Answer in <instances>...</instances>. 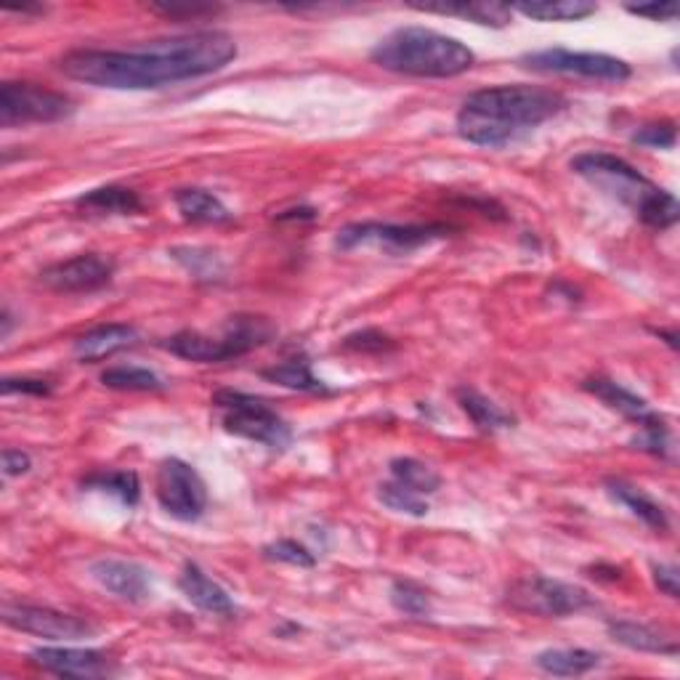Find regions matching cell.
<instances>
[{
	"mask_svg": "<svg viewBox=\"0 0 680 680\" xmlns=\"http://www.w3.org/2000/svg\"><path fill=\"white\" fill-rule=\"evenodd\" d=\"M36 668L59 678H107L118 672V664L104 651L72 649V646H40L30 654Z\"/></svg>",
	"mask_w": 680,
	"mask_h": 680,
	"instance_id": "14",
	"label": "cell"
},
{
	"mask_svg": "<svg viewBox=\"0 0 680 680\" xmlns=\"http://www.w3.org/2000/svg\"><path fill=\"white\" fill-rule=\"evenodd\" d=\"M91 574L101 588L110 590L120 601L128 603H144L152 593V582H149V571L133 561L122 559H99L91 563Z\"/></svg>",
	"mask_w": 680,
	"mask_h": 680,
	"instance_id": "15",
	"label": "cell"
},
{
	"mask_svg": "<svg viewBox=\"0 0 680 680\" xmlns=\"http://www.w3.org/2000/svg\"><path fill=\"white\" fill-rule=\"evenodd\" d=\"M571 170L588 179L596 189L607 192L622 206L632 208V213L651 229H670L678 223L676 197L651 183L641 170H636L628 160L609 152H584L571 160Z\"/></svg>",
	"mask_w": 680,
	"mask_h": 680,
	"instance_id": "4",
	"label": "cell"
},
{
	"mask_svg": "<svg viewBox=\"0 0 680 680\" xmlns=\"http://www.w3.org/2000/svg\"><path fill=\"white\" fill-rule=\"evenodd\" d=\"M261 376L271 380V383L284 386V389H292V391H311V393L328 391L322 380L314 378V372H311L309 359H303V357L288 359V362L269 367V370H263Z\"/></svg>",
	"mask_w": 680,
	"mask_h": 680,
	"instance_id": "27",
	"label": "cell"
},
{
	"mask_svg": "<svg viewBox=\"0 0 680 680\" xmlns=\"http://www.w3.org/2000/svg\"><path fill=\"white\" fill-rule=\"evenodd\" d=\"M80 208L86 210H93V213H101V216H133L139 213L141 208V197L133 192V189L128 187H99V189H91V192L80 194L78 200Z\"/></svg>",
	"mask_w": 680,
	"mask_h": 680,
	"instance_id": "23",
	"label": "cell"
},
{
	"mask_svg": "<svg viewBox=\"0 0 680 680\" xmlns=\"http://www.w3.org/2000/svg\"><path fill=\"white\" fill-rule=\"evenodd\" d=\"M630 13L636 17L654 19V22H672L678 17V3H641V6H628Z\"/></svg>",
	"mask_w": 680,
	"mask_h": 680,
	"instance_id": "38",
	"label": "cell"
},
{
	"mask_svg": "<svg viewBox=\"0 0 680 680\" xmlns=\"http://www.w3.org/2000/svg\"><path fill=\"white\" fill-rule=\"evenodd\" d=\"M32 460L22 450H3V473L6 476H22L30 471Z\"/></svg>",
	"mask_w": 680,
	"mask_h": 680,
	"instance_id": "40",
	"label": "cell"
},
{
	"mask_svg": "<svg viewBox=\"0 0 680 680\" xmlns=\"http://www.w3.org/2000/svg\"><path fill=\"white\" fill-rule=\"evenodd\" d=\"M447 234L444 227H418V223H351V227H343L338 231L336 244L340 250H357V248H383L389 253H412V250L423 248V244L441 240Z\"/></svg>",
	"mask_w": 680,
	"mask_h": 680,
	"instance_id": "11",
	"label": "cell"
},
{
	"mask_svg": "<svg viewBox=\"0 0 680 680\" xmlns=\"http://www.w3.org/2000/svg\"><path fill=\"white\" fill-rule=\"evenodd\" d=\"M519 61L523 70L540 74H569V78L603 80V83H624L632 74L628 61L596 51L542 49L523 53Z\"/></svg>",
	"mask_w": 680,
	"mask_h": 680,
	"instance_id": "8",
	"label": "cell"
},
{
	"mask_svg": "<svg viewBox=\"0 0 680 680\" xmlns=\"http://www.w3.org/2000/svg\"><path fill=\"white\" fill-rule=\"evenodd\" d=\"M154 13H162L168 19H200L208 13L219 11V6H202V3H168V6H152Z\"/></svg>",
	"mask_w": 680,
	"mask_h": 680,
	"instance_id": "35",
	"label": "cell"
},
{
	"mask_svg": "<svg viewBox=\"0 0 680 680\" xmlns=\"http://www.w3.org/2000/svg\"><path fill=\"white\" fill-rule=\"evenodd\" d=\"M234 57L237 43L229 32L200 30L133 49H74L61 57L59 67L67 78L86 86L149 91L219 72Z\"/></svg>",
	"mask_w": 680,
	"mask_h": 680,
	"instance_id": "1",
	"label": "cell"
},
{
	"mask_svg": "<svg viewBox=\"0 0 680 680\" xmlns=\"http://www.w3.org/2000/svg\"><path fill=\"white\" fill-rule=\"evenodd\" d=\"M114 261L99 253H83L51 263L40 271V282L53 292H91L110 284Z\"/></svg>",
	"mask_w": 680,
	"mask_h": 680,
	"instance_id": "13",
	"label": "cell"
},
{
	"mask_svg": "<svg viewBox=\"0 0 680 680\" xmlns=\"http://www.w3.org/2000/svg\"><path fill=\"white\" fill-rule=\"evenodd\" d=\"M179 588L181 593L187 596L189 603H194L197 609L208 611V614L216 617H234L237 607L231 601V596L221 588L219 582L210 580V577L202 571L197 563H187L179 577Z\"/></svg>",
	"mask_w": 680,
	"mask_h": 680,
	"instance_id": "16",
	"label": "cell"
},
{
	"mask_svg": "<svg viewBox=\"0 0 680 680\" xmlns=\"http://www.w3.org/2000/svg\"><path fill=\"white\" fill-rule=\"evenodd\" d=\"M607 489L611 498H614L617 502H622V506L628 508L632 516H638L646 527L657 529V532H664V529H668V516H664L662 506L651 500L643 489L632 487L628 484V481H620V479H609Z\"/></svg>",
	"mask_w": 680,
	"mask_h": 680,
	"instance_id": "22",
	"label": "cell"
},
{
	"mask_svg": "<svg viewBox=\"0 0 680 680\" xmlns=\"http://www.w3.org/2000/svg\"><path fill=\"white\" fill-rule=\"evenodd\" d=\"M74 112V104L64 93L51 91L38 83H3L0 86V126H22V122H59Z\"/></svg>",
	"mask_w": 680,
	"mask_h": 680,
	"instance_id": "9",
	"label": "cell"
},
{
	"mask_svg": "<svg viewBox=\"0 0 680 680\" xmlns=\"http://www.w3.org/2000/svg\"><path fill=\"white\" fill-rule=\"evenodd\" d=\"M534 664L548 676L561 678H580L590 670L601 668V654L588 649H548L534 657Z\"/></svg>",
	"mask_w": 680,
	"mask_h": 680,
	"instance_id": "20",
	"label": "cell"
},
{
	"mask_svg": "<svg viewBox=\"0 0 680 680\" xmlns=\"http://www.w3.org/2000/svg\"><path fill=\"white\" fill-rule=\"evenodd\" d=\"M676 126L672 122H657V126H643L641 131H636L632 136V141L641 147H651V149H672L676 147Z\"/></svg>",
	"mask_w": 680,
	"mask_h": 680,
	"instance_id": "34",
	"label": "cell"
},
{
	"mask_svg": "<svg viewBox=\"0 0 680 680\" xmlns=\"http://www.w3.org/2000/svg\"><path fill=\"white\" fill-rule=\"evenodd\" d=\"M378 498L383 506H389L391 510H397V513H407V516H414V519H423V516L428 513V498H423V494L412 492V489L401 487L399 481H389V484L380 487Z\"/></svg>",
	"mask_w": 680,
	"mask_h": 680,
	"instance_id": "32",
	"label": "cell"
},
{
	"mask_svg": "<svg viewBox=\"0 0 680 680\" xmlns=\"http://www.w3.org/2000/svg\"><path fill=\"white\" fill-rule=\"evenodd\" d=\"M458 401H460L462 412L471 418V423L479 428V431L494 433V431H500V428H508L510 423H513V418H510L508 412H502L494 401H489L484 393H479L473 389H460Z\"/></svg>",
	"mask_w": 680,
	"mask_h": 680,
	"instance_id": "26",
	"label": "cell"
},
{
	"mask_svg": "<svg viewBox=\"0 0 680 680\" xmlns=\"http://www.w3.org/2000/svg\"><path fill=\"white\" fill-rule=\"evenodd\" d=\"M139 340V332L131 324H101V328L88 330L86 336L74 340V357L80 362H101V359L114 357V353L128 349Z\"/></svg>",
	"mask_w": 680,
	"mask_h": 680,
	"instance_id": "17",
	"label": "cell"
},
{
	"mask_svg": "<svg viewBox=\"0 0 680 680\" xmlns=\"http://www.w3.org/2000/svg\"><path fill=\"white\" fill-rule=\"evenodd\" d=\"M510 11H519L537 22H580V19L593 17L596 6L584 0H537V3L510 6Z\"/></svg>",
	"mask_w": 680,
	"mask_h": 680,
	"instance_id": "25",
	"label": "cell"
},
{
	"mask_svg": "<svg viewBox=\"0 0 680 680\" xmlns=\"http://www.w3.org/2000/svg\"><path fill=\"white\" fill-rule=\"evenodd\" d=\"M176 208H179V213L187 221L192 223H227L231 221L229 208L223 206V202L216 197L213 192H208V189H179V192L173 194Z\"/></svg>",
	"mask_w": 680,
	"mask_h": 680,
	"instance_id": "21",
	"label": "cell"
},
{
	"mask_svg": "<svg viewBox=\"0 0 680 680\" xmlns=\"http://www.w3.org/2000/svg\"><path fill=\"white\" fill-rule=\"evenodd\" d=\"M277 336L274 324L267 317H234L227 324V332L221 338L202 336L197 330H181L170 336L162 349L176 353V357L189 359V362H227V359H237L242 353L258 349V346L269 343Z\"/></svg>",
	"mask_w": 680,
	"mask_h": 680,
	"instance_id": "5",
	"label": "cell"
},
{
	"mask_svg": "<svg viewBox=\"0 0 680 680\" xmlns=\"http://www.w3.org/2000/svg\"><path fill=\"white\" fill-rule=\"evenodd\" d=\"M506 603L510 609L521 611V614L532 617H550V620H561V617L582 614V611L593 609L596 601L588 590L577 588V584L550 580V577L532 574L521 577L508 588Z\"/></svg>",
	"mask_w": 680,
	"mask_h": 680,
	"instance_id": "7",
	"label": "cell"
},
{
	"mask_svg": "<svg viewBox=\"0 0 680 680\" xmlns=\"http://www.w3.org/2000/svg\"><path fill=\"white\" fill-rule=\"evenodd\" d=\"M567 110L559 91L540 86H494L462 101L458 133L476 147H506Z\"/></svg>",
	"mask_w": 680,
	"mask_h": 680,
	"instance_id": "2",
	"label": "cell"
},
{
	"mask_svg": "<svg viewBox=\"0 0 680 680\" xmlns=\"http://www.w3.org/2000/svg\"><path fill=\"white\" fill-rule=\"evenodd\" d=\"M160 508L179 521H197L208 508V489L200 473L179 458L162 460L154 476Z\"/></svg>",
	"mask_w": 680,
	"mask_h": 680,
	"instance_id": "10",
	"label": "cell"
},
{
	"mask_svg": "<svg viewBox=\"0 0 680 680\" xmlns=\"http://www.w3.org/2000/svg\"><path fill=\"white\" fill-rule=\"evenodd\" d=\"M654 584L664 596L678 598L680 596V574L672 563H654Z\"/></svg>",
	"mask_w": 680,
	"mask_h": 680,
	"instance_id": "37",
	"label": "cell"
},
{
	"mask_svg": "<svg viewBox=\"0 0 680 680\" xmlns=\"http://www.w3.org/2000/svg\"><path fill=\"white\" fill-rule=\"evenodd\" d=\"M346 349H357V351L376 349V351H386V349H391V340L386 338V336H380V332H362V336L346 338Z\"/></svg>",
	"mask_w": 680,
	"mask_h": 680,
	"instance_id": "39",
	"label": "cell"
},
{
	"mask_svg": "<svg viewBox=\"0 0 680 680\" xmlns=\"http://www.w3.org/2000/svg\"><path fill=\"white\" fill-rule=\"evenodd\" d=\"M584 391H590L593 397H598L603 401V404L611 407V410H617L624 418L636 420L638 426L649 423V420L657 418V412L651 410L649 404L641 397H636V393L624 389V386L617 383V380H607V378H590L584 380Z\"/></svg>",
	"mask_w": 680,
	"mask_h": 680,
	"instance_id": "19",
	"label": "cell"
},
{
	"mask_svg": "<svg viewBox=\"0 0 680 680\" xmlns=\"http://www.w3.org/2000/svg\"><path fill=\"white\" fill-rule=\"evenodd\" d=\"M391 479L399 481L401 487L412 489V492L423 494V498H431V494L441 487L439 473L433 471L431 466H426V462L414 458L391 460Z\"/></svg>",
	"mask_w": 680,
	"mask_h": 680,
	"instance_id": "29",
	"label": "cell"
},
{
	"mask_svg": "<svg viewBox=\"0 0 680 680\" xmlns=\"http://www.w3.org/2000/svg\"><path fill=\"white\" fill-rule=\"evenodd\" d=\"M101 383L107 389L114 391H160L162 380L160 376H154L152 370H144V367H110V370L101 372Z\"/></svg>",
	"mask_w": 680,
	"mask_h": 680,
	"instance_id": "30",
	"label": "cell"
},
{
	"mask_svg": "<svg viewBox=\"0 0 680 680\" xmlns=\"http://www.w3.org/2000/svg\"><path fill=\"white\" fill-rule=\"evenodd\" d=\"M609 636L617 643L628 646L632 651H643V654H668L678 657V643L672 638L659 632L657 628L632 620H614L609 622Z\"/></svg>",
	"mask_w": 680,
	"mask_h": 680,
	"instance_id": "18",
	"label": "cell"
},
{
	"mask_svg": "<svg viewBox=\"0 0 680 680\" xmlns=\"http://www.w3.org/2000/svg\"><path fill=\"white\" fill-rule=\"evenodd\" d=\"M3 622L19 632L49 638V641H80V638L93 636V624L74 614L49 609V607H30V603H6Z\"/></svg>",
	"mask_w": 680,
	"mask_h": 680,
	"instance_id": "12",
	"label": "cell"
},
{
	"mask_svg": "<svg viewBox=\"0 0 680 680\" xmlns=\"http://www.w3.org/2000/svg\"><path fill=\"white\" fill-rule=\"evenodd\" d=\"M213 404L219 410L223 431L231 437L256 441L269 450H284L292 441L290 426L263 399L223 389L213 393Z\"/></svg>",
	"mask_w": 680,
	"mask_h": 680,
	"instance_id": "6",
	"label": "cell"
},
{
	"mask_svg": "<svg viewBox=\"0 0 680 680\" xmlns=\"http://www.w3.org/2000/svg\"><path fill=\"white\" fill-rule=\"evenodd\" d=\"M0 389H3L6 397H11V393H36V397L51 393V386L46 383V380H32V378H6Z\"/></svg>",
	"mask_w": 680,
	"mask_h": 680,
	"instance_id": "36",
	"label": "cell"
},
{
	"mask_svg": "<svg viewBox=\"0 0 680 680\" xmlns=\"http://www.w3.org/2000/svg\"><path fill=\"white\" fill-rule=\"evenodd\" d=\"M370 59L383 70L407 78H458L476 61L466 43L428 27H399L376 43Z\"/></svg>",
	"mask_w": 680,
	"mask_h": 680,
	"instance_id": "3",
	"label": "cell"
},
{
	"mask_svg": "<svg viewBox=\"0 0 680 680\" xmlns=\"http://www.w3.org/2000/svg\"><path fill=\"white\" fill-rule=\"evenodd\" d=\"M83 489H99V492L112 494L122 506L133 508L141 498L139 476L133 471H99L83 479Z\"/></svg>",
	"mask_w": 680,
	"mask_h": 680,
	"instance_id": "28",
	"label": "cell"
},
{
	"mask_svg": "<svg viewBox=\"0 0 680 680\" xmlns=\"http://www.w3.org/2000/svg\"><path fill=\"white\" fill-rule=\"evenodd\" d=\"M263 556L271 561L290 563V567H301V569H309L317 563L314 556H311L309 550H306L301 542H296V540H277L274 546L263 548Z\"/></svg>",
	"mask_w": 680,
	"mask_h": 680,
	"instance_id": "33",
	"label": "cell"
},
{
	"mask_svg": "<svg viewBox=\"0 0 680 680\" xmlns=\"http://www.w3.org/2000/svg\"><path fill=\"white\" fill-rule=\"evenodd\" d=\"M418 11L441 13V17H460L468 22L484 24V27H506L513 17L510 6L500 3H428V6H412Z\"/></svg>",
	"mask_w": 680,
	"mask_h": 680,
	"instance_id": "24",
	"label": "cell"
},
{
	"mask_svg": "<svg viewBox=\"0 0 680 680\" xmlns=\"http://www.w3.org/2000/svg\"><path fill=\"white\" fill-rule=\"evenodd\" d=\"M391 603L401 614L412 617V620H426L431 617V598L420 584L397 580L391 584Z\"/></svg>",
	"mask_w": 680,
	"mask_h": 680,
	"instance_id": "31",
	"label": "cell"
}]
</instances>
